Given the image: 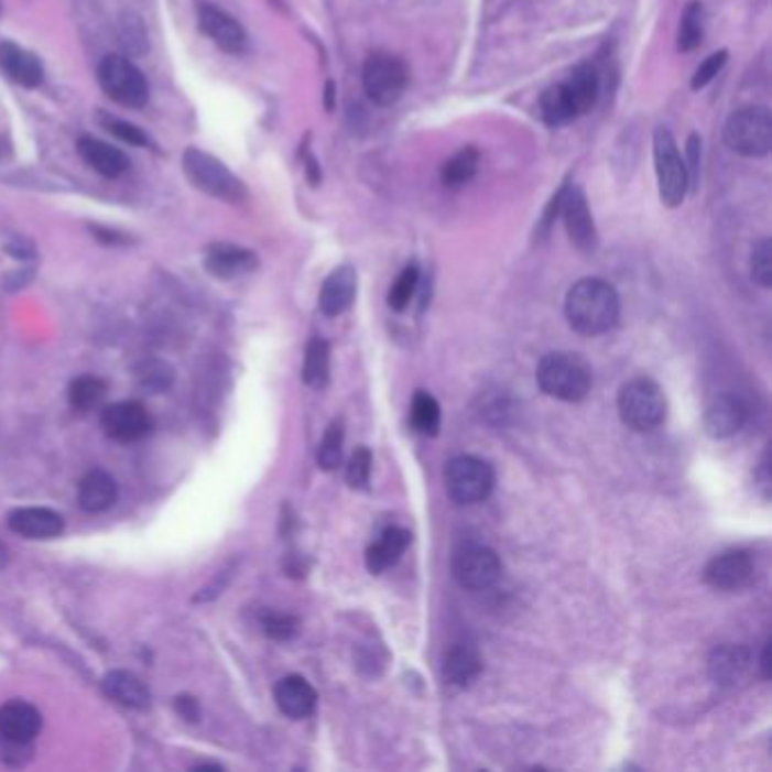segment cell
<instances>
[{"mask_svg": "<svg viewBox=\"0 0 772 772\" xmlns=\"http://www.w3.org/2000/svg\"><path fill=\"white\" fill-rule=\"evenodd\" d=\"M566 319L583 336H600L619 322L621 300L612 283L589 276L580 279L566 295Z\"/></svg>", "mask_w": 772, "mask_h": 772, "instance_id": "cell-1", "label": "cell"}, {"mask_svg": "<svg viewBox=\"0 0 772 772\" xmlns=\"http://www.w3.org/2000/svg\"><path fill=\"white\" fill-rule=\"evenodd\" d=\"M537 383L548 396L576 403L591 392L594 374L589 362L578 354L553 351L537 365Z\"/></svg>", "mask_w": 772, "mask_h": 772, "instance_id": "cell-2", "label": "cell"}, {"mask_svg": "<svg viewBox=\"0 0 772 772\" xmlns=\"http://www.w3.org/2000/svg\"><path fill=\"white\" fill-rule=\"evenodd\" d=\"M619 415L632 431L645 433L666 420V399L650 379H632L619 392Z\"/></svg>", "mask_w": 772, "mask_h": 772, "instance_id": "cell-3", "label": "cell"}, {"mask_svg": "<svg viewBox=\"0 0 772 772\" xmlns=\"http://www.w3.org/2000/svg\"><path fill=\"white\" fill-rule=\"evenodd\" d=\"M182 164L188 180L199 191H205L218 199L231 202V205H238V202L248 197V191L242 186V182L216 156L202 152L197 148H188L184 152Z\"/></svg>", "mask_w": 772, "mask_h": 772, "instance_id": "cell-4", "label": "cell"}, {"mask_svg": "<svg viewBox=\"0 0 772 772\" xmlns=\"http://www.w3.org/2000/svg\"><path fill=\"white\" fill-rule=\"evenodd\" d=\"M411 73L392 53H372L362 66V87L370 100L379 107H392L409 89Z\"/></svg>", "mask_w": 772, "mask_h": 772, "instance_id": "cell-5", "label": "cell"}, {"mask_svg": "<svg viewBox=\"0 0 772 772\" xmlns=\"http://www.w3.org/2000/svg\"><path fill=\"white\" fill-rule=\"evenodd\" d=\"M444 485L449 494L460 505L480 503L494 490V469L480 458L456 456L444 469Z\"/></svg>", "mask_w": 772, "mask_h": 772, "instance_id": "cell-6", "label": "cell"}, {"mask_svg": "<svg viewBox=\"0 0 772 772\" xmlns=\"http://www.w3.org/2000/svg\"><path fill=\"white\" fill-rule=\"evenodd\" d=\"M102 91L118 105L139 109L150 98V87L139 66L123 55H107L98 66Z\"/></svg>", "mask_w": 772, "mask_h": 772, "instance_id": "cell-7", "label": "cell"}, {"mask_svg": "<svg viewBox=\"0 0 772 772\" xmlns=\"http://www.w3.org/2000/svg\"><path fill=\"white\" fill-rule=\"evenodd\" d=\"M725 143L737 154L757 159L772 148V116L765 107H746L729 116Z\"/></svg>", "mask_w": 772, "mask_h": 772, "instance_id": "cell-8", "label": "cell"}, {"mask_svg": "<svg viewBox=\"0 0 772 772\" xmlns=\"http://www.w3.org/2000/svg\"><path fill=\"white\" fill-rule=\"evenodd\" d=\"M655 173H657V186H660V199L666 207L675 209L679 207L686 193H688V175L684 159L677 150V143L673 134L666 128H657L655 141Z\"/></svg>", "mask_w": 772, "mask_h": 772, "instance_id": "cell-9", "label": "cell"}, {"mask_svg": "<svg viewBox=\"0 0 772 772\" xmlns=\"http://www.w3.org/2000/svg\"><path fill=\"white\" fill-rule=\"evenodd\" d=\"M454 578L460 587L482 591L501 578V559L485 544L467 542L454 553Z\"/></svg>", "mask_w": 772, "mask_h": 772, "instance_id": "cell-10", "label": "cell"}, {"mask_svg": "<svg viewBox=\"0 0 772 772\" xmlns=\"http://www.w3.org/2000/svg\"><path fill=\"white\" fill-rule=\"evenodd\" d=\"M100 424L105 433L120 444L141 442L152 433V415L148 413L141 401H118L111 405H105L100 415Z\"/></svg>", "mask_w": 772, "mask_h": 772, "instance_id": "cell-11", "label": "cell"}, {"mask_svg": "<svg viewBox=\"0 0 772 772\" xmlns=\"http://www.w3.org/2000/svg\"><path fill=\"white\" fill-rule=\"evenodd\" d=\"M559 214H562L566 233H568V238H572L574 246L580 252H594L598 246V233H596V225H594V218L589 211V202H587L583 188H578V186L568 188L566 186Z\"/></svg>", "mask_w": 772, "mask_h": 772, "instance_id": "cell-12", "label": "cell"}, {"mask_svg": "<svg viewBox=\"0 0 772 772\" xmlns=\"http://www.w3.org/2000/svg\"><path fill=\"white\" fill-rule=\"evenodd\" d=\"M752 576L754 564L743 551H725L716 555L705 568L707 585L718 591H739L752 580Z\"/></svg>", "mask_w": 772, "mask_h": 772, "instance_id": "cell-13", "label": "cell"}, {"mask_svg": "<svg viewBox=\"0 0 772 772\" xmlns=\"http://www.w3.org/2000/svg\"><path fill=\"white\" fill-rule=\"evenodd\" d=\"M197 19H199V30L205 32L220 51L229 55L246 53L248 34L231 14L214 6H202L197 12Z\"/></svg>", "mask_w": 772, "mask_h": 772, "instance_id": "cell-14", "label": "cell"}, {"mask_svg": "<svg viewBox=\"0 0 772 772\" xmlns=\"http://www.w3.org/2000/svg\"><path fill=\"white\" fill-rule=\"evenodd\" d=\"M44 727L42 711L25 700H10L0 707V739L30 746Z\"/></svg>", "mask_w": 772, "mask_h": 772, "instance_id": "cell-15", "label": "cell"}, {"mask_svg": "<svg viewBox=\"0 0 772 772\" xmlns=\"http://www.w3.org/2000/svg\"><path fill=\"white\" fill-rule=\"evenodd\" d=\"M8 525L14 535L25 540H55L64 533V517L51 508H17L8 514Z\"/></svg>", "mask_w": 772, "mask_h": 772, "instance_id": "cell-16", "label": "cell"}, {"mask_svg": "<svg viewBox=\"0 0 772 772\" xmlns=\"http://www.w3.org/2000/svg\"><path fill=\"white\" fill-rule=\"evenodd\" d=\"M748 422V405L737 394H720L705 413V431L714 439L735 437Z\"/></svg>", "mask_w": 772, "mask_h": 772, "instance_id": "cell-17", "label": "cell"}, {"mask_svg": "<svg viewBox=\"0 0 772 772\" xmlns=\"http://www.w3.org/2000/svg\"><path fill=\"white\" fill-rule=\"evenodd\" d=\"M274 700L281 714L302 720L315 711L317 691L302 675H286L281 677L274 686Z\"/></svg>", "mask_w": 772, "mask_h": 772, "instance_id": "cell-18", "label": "cell"}, {"mask_svg": "<svg viewBox=\"0 0 772 772\" xmlns=\"http://www.w3.org/2000/svg\"><path fill=\"white\" fill-rule=\"evenodd\" d=\"M205 268L216 279H236L242 274H250L259 268V259L254 252L229 246V242H218L211 246L205 257Z\"/></svg>", "mask_w": 772, "mask_h": 772, "instance_id": "cell-19", "label": "cell"}, {"mask_svg": "<svg viewBox=\"0 0 772 772\" xmlns=\"http://www.w3.org/2000/svg\"><path fill=\"white\" fill-rule=\"evenodd\" d=\"M77 501H79V508L89 514L107 512L118 501L116 478L105 469H91L77 485Z\"/></svg>", "mask_w": 772, "mask_h": 772, "instance_id": "cell-20", "label": "cell"}, {"mask_svg": "<svg viewBox=\"0 0 772 772\" xmlns=\"http://www.w3.org/2000/svg\"><path fill=\"white\" fill-rule=\"evenodd\" d=\"M356 289H358V276L351 265H342L334 270L322 286L319 311L327 317L342 315L354 304Z\"/></svg>", "mask_w": 772, "mask_h": 772, "instance_id": "cell-21", "label": "cell"}, {"mask_svg": "<svg viewBox=\"0 0 772 772\" xmlns=\"http://www.w3.org/2000/svg\"><path fill=\"white\" fill-rule=\"evenodd\" d=\"M0 70H3L12 83L34 89L44 83V64L30 51L6 42L0 44Z\"/></svg>", "mask_w": 772, "mask_h": 772, "instance_id": "cell-22", "label": "cell"}, {"mask_svg": "<svg viewBox=\"0 0 772 772\" xmlns=\"http://www.w3.org/2000/svg\"><path fill=\"white\" fill-rule=\"evenodd\" d=\"M77 152L85 159V164L91 166L102 177H120L130 168V159L123 150H118L100 139L94 137H79Z\"/></svg>", "mask_w": 772, "mask_h": 772, "instance_id": "cell-23", "label": "cell"}, {"mask_svg": "<svg viewBox=\"0 0 772 772\" xmlns=\"http://www.w3.org/2000/svg\"><path fill=\"white\" fill-rule=\"evenodd\" d=\"M102 691L105 696L118 705H123L128 709H148L152 703L150 688L141 677H137L130 671H111L102 679Z\"/></svg>", "mask_w": 772, "mask_h": 772, "instance_id": "cell-24", "label": "cell"}, {"mask_svg": "<svg viewBox=\"0 0 772 772\" xmlns=\"http://www.w3.org/2000/svg\"><path fill=\"white\" fill-rule=\"evenodd\" d=\"M411 533L405 531V528L392 525L388 531H383L381 540L377 544H372L368 548V555H365V564H368V572L379 576L383 574L385 568L394 566L399 562V557L405 553L411 544Z\"/></svg>", "mask_w": 772, "mask_h": 772, "instance_id": "cell-25", "label": "cell"}, {"mask_svg": "<svg viewBox=\"0 0 772 772\" xmlns=\"http://www.w3.org/2000/svg\"><path fill=\"white\" fill-rule=\"evenodd\" d=\"M482 671V660L478 655V650L467 645V643H456L449 653L444 655L442 664V675L452 686L465 688L469 686Z\"/></svg>", "mask_w": 772, "mask_h": 772, "instance_id": "cell-26", "label": "cell"}, {"mask_svg": "<svg viewBox=\"0 0 772 772\" xmlns=\"http://www.w3.org/2000/svg\"><path fill=\"white\" fill-rule=\"evenodd\" d=\"M750 664V655L743 645H720L709 657V675L716 684L731 686L743 679Z\"/></svg>", "mask_w": 772, "mask_h": 772, "instance_id": "cell-27", "label": "cell"}, {"mask_svg": "<svg viewBox=\"0 0 772 772\" xmlns=\"http://www.w3.org/2000/svg\"><path fill=\"white\" fill-rule=\"evenodd\" d=\"M540 113L544 118V123L551 126V128H557V126H564V123H572V120H576L580 113H578V107H576V100L572 96V91H568V87L564 83L546 89L540 98Z\"/></svg>", "mask_w": 772, "mask_h": 772, "instance_id": "cell-28", "label": "cell"}, {"mask_svg": "<svg viewBox=\"0 0 772 772\" xmlns=\"http://www.w3.org/2000/svg\"><path fill=\"white\" fill-rule=\"evenodd\" d=\"M564 85L572 91L580 116L589 113L596 107L600 94V75L594 64H578Z\"/></svg>", "mask_w": 772, "mask_h": 772, "instance_id": "cell-29", "label": "cell"}, {"mask_svg": "<svg viewBox=\"0 0 772 772\" xmlns=\"http://www.w3.org/2000/svg\"><path fill=\"white\" fill-rule=\"evenodd\" d=\"M478 164H480V152L476 148H463L460 152H456L446 164L442 166V184L446 188H463L465 184H469L476 173H478Z\"/></svg>", "mask_w": 772, "mask_h": 772, "instance_id": "cell-30", "label": "cell"}, {"mask_svg": "<svg viewBox=\"0 0 772 772\" xmlns=\"http://www.w3.org/2000/svg\"><path fill=\"white\" fill-rule=\"evenodd\" d=\"M107 381H102L100 377H79L70 383L68 388V403L70 409L77 413H91L96 409H100L105 396H107Z\"/></svg>", "mask_w": 772, "mask_h": 772, "instance_id": "cell-31", "label": "cell"}, {"mask_svg": "<svg viewBox=\"0 0 772 772\" xmlns=\"http://www.w3.org/2000/svg\"><path fill=\"white\" fill-rule=\"evenodd\" d=\"M329 345L322 338H313L306 347V358H304V383L313 390H324L329 383Z\"/></svg>", "mask_w": 772, "mask_h": 772, "instance_id": "cell-32", "label": "cell"}, {"mask_svg": "<svg viewBox=\"0 0 772 772\" xmlns=\"http://www.w3.org/2000/svg\"><path fill=\"white\" fill-rule=\"evenodd\" d=\"M705 34V8L698 0H691L684 8L677 30V48L682 53H694L703 44Z\"/></svg>", "mask_w": 772, "mask_h": 772, "instance_id": "cell-33", "label": "cell"}, {"mask_svg": "<svg viewBox=\"0 0 772 772\" xmlns=\"http://www.w3.org/2000/svg\"><path fill=\"white\" fill-rule=\"evenodd\" d=\"M411 422L417 433L422 435H437L442 424V411L439 403L428 392H417L411 405Z\"/></svg>", "mask_w": 772, "mask_h": 772, "instance_id": "cell-34", "label": "cell"}, {"mask_svg": "<svg viewBox=\"0 0 772 772\" xmlns=\"http://www.w3.org/2000/svg\"><path fill=\"white\" fill-rule=\"evenodd\" d=\"M417 283H420V268H417L415 263L405 265V268L401 270V274L396 276V281L392 283V289H390V295H388L390 308L396 311V313L409 308L411 300L415 297Z\"/></svg>", "mask_w": 772, "mask_h": 772, "instance_id": "cell-35", "label": "cell"}, {"mask_svg": "<svg viewBox=\"0 0 772 772\" xmlns=\"http://www.w3.org/2000/svg\"><path fill=\"white\" fill-rule=\"evenodd\" d=\"M342 442H345V428L342 422H334L327 433H324L319 449H317V465L324 471H334L338 469L340 460H342Z\"/></svg>", "mask_w": 772, "mask_h": 772, "instance_id": "cell-36", "label": "cell"}, {"mask_svg": "<svg viewBox=\"0 0 772 772\" xmlns=\"http://www.w3.org/2000/svg\"><path fill=\"white\" fill-rule=\"evenodd\" d=\"M100 123L107 132H111L116 139H120L123 143H130L137 148H143L150 143V139L143 134V130L128 123V120H120V118L109 116V113H100Z\"/></svg>", "mask_w": 772, "mask_h": 772, "instance_id": "cell-37", "label": "cell"}, {"mask_svg": "<svg viewBox=\"0 0 772 772\" xmlns=\"http://www.w3.org/2000/svg\"><path fill=\"white\" fill-rule=\"evenodd\" d=\"M750 263H752V279L761 289H770L772 286V248L768 238L757 242Z\"/></svg>", "mask_w": 772, "mask_h": 772, "instance_id": "cell-38", "label": "cell"}, {"mask_svg": "<svg viewBox=\"0 0 772 772\" xmlns=\"http://www.w3.org/2000/svg\"><path fill=\"white\" fill-rule=\"evenodd\" d=\"M263 632L274 639V641H289L297 634L300 630V621L291 615H279V612H268L261 619Z\"/></svg>", "mask_w": 772, "mask_h": 772, "instance_id": "cell-39", "label": "cell"}, {"mask_svg": "<svg viewBox=\"0 0 772 772\" xmlns=\"http://www.w3.org/2000/svg\"><path fill=\"white\" fill-rule=\"evenodd\" d=\"M370 474H372V454L370 449L360 446V449L354 452L347 465V480L354 490H362V487H368L370 482Z\"/></svg>", "mask_w": 772, "mask_h": 772, "instance_id": "cell-40", "label": "cell"}, {"mask_svg": "<svg viewBox=\"0 0 772 772\" xmlns=\"http://www.w3.org/2000/svg\"><path fill=\"white\" fill-rule=\"evenodd\" d=\"M727 57H729L727 51H718V53L709 55V57L698 66V70L694 73V79H691V89H694V91L705 89V87L711 83V79L722 70V66L727 64Z\"/></svg>", "mask_w": 772, "mask_h": 772, "instance_id": "cell-41", "label": "cell"}, {"mask_svg": "<svg viewBox=\"0 0 772 772\" xmlns=\"http://www.w3.org/2000/svg\"><path fill=\"white\" fill-rule=\"evenodd\" d=\"M139 377H141V385L145 390H152V392H164L173 383V372L164 362L148 365L145 372H141Z\"/></svg>", "mask_w": 772, "mask_h": 772, "instance_id": "cell-42", "label": "cell"}, {"mask_svg": "<svg viewBox=\"0 0 772 772\" xmlns=\"http://www.w3.org/2000/svg\"><path fill=\"white\" fill-rule=\"evenodd\" d=\"M700 148H703L700 137L691 134L686 141V161H684L686 175H688V188H696L700 180Z\"/></svg>", "mask_w": 772, "mask_h": 772, "instance_id": "cell-43", "label": "cell"}, {"mask_svg": "<svg viewBox=\"0 0 772 772\" xmlns=\"http://www.w3.org/2000/svg\"><path fill=\"white\" fill-rule=\"evenodd\" d=\"M175 711L188 722H197L199 720V703L193 696H177L175 698Z\"/></svg>", "mask_w": 772, "mask_h": 772, "instance_id": "cell-44", "label": "cell"}, {"mask_svg": "<svg viewBox=\"0 0 772 772\" xmlns=\"http://www.w3.org/2000/svg\"><path fill=\"white\" fill-rule=\"evenodd\" d=\"M8 252H10L14 259H30V257L34 254L32 248L25 246L23 240H17V242H12V246H8Z\"/></svg>", "mask_w": 772, "mask_h": 772, "instance_id": "cell-45", "label": "cell"}, {"mask_svg": "<svg viewBox=\"0 0 772 772\" xmlns=\"http://www.w3.org/2000/svg\"><path fill=\"white\" fill-rule=\"evenodd\" d=\"M759 668H761L763 679H768V677H770V643H765L763 650H761V664H759Z\"/></svg>", "mask_w": 772, "mask_h": 772, "instance_id": "cell-46", "label": "cell"}, {"mask_svg": "<svg viewBox=\"0 0 772 772\" xmlns=\"http://www.w3.org/2000/svg\"><path fill=\"white\" fill-rule=\"evenodd\" d=\"M770 463H768V454L763 456V460H761V467H759V471H757V476L761 478V485L765 487V490H768V487H770Z\"/></svg>", "mask_w": 772, "mask_h": 772, "instance_id": "cell-47", "label": "cell"}, {"mask_svg": "<svg viewBox=\"0 0 772 772\" xmlns=\"http://www.w3.org/2000/svg\"><path fill=\"white\" fill-rule=\"evenodd\" d=\"M334 98H336V85H334L331 79H329V83H327V89H324V107H327L329 111L334 109Z\"/></svg>", "mask_w": 772, "mask_h": 772, "instance_id": "cell-48", "label": "cell"}]
</instances>
